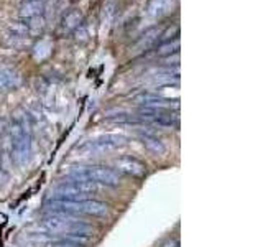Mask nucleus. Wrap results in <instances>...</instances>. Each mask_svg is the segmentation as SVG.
Masks as SVG:
<instances>
[{"label": "nucleus", "instance_id": "f257e3e1", "mask_svg": "<svg viewBox=\"0 0 263 247\" xmlns=\"http://www.w3.org/2000/svg\"><path fill=\"white\" fill-rule=\"evenodd\" d=\"M71 176L74 180H89V182H94V183H102V184H107V186H117L120 183L119 173L114 172L112 168H105V166L82 168V170L72 172Z\"/></svg>", "mask_w": 263, "mask_h": 247}, {"label": "nucleus", "instance_id": "f03ea898", "mask_svg": "<svg viewBox=\"0 0 263 247\" xmlns=\"http://www.w3.org/2000/svg\"><path fill=\"white\" fill-rule=\"evenodd\" d=\"M127 142V138L124 136H117V134H107V136L100 137L94 142L87 144L86 148L91 152V154H104V152L114 150L120 145H124Z\"/></svg>", "mask_w": 263, "mask_h": 247}, {"label": "nucleus", "instance_id": "7ed1b4c3", "mask_svg": "<svg viewBox=\"0 0 263 247\" xmlns=\"http://www.w3.org/2000/svg\"><path fill=\"white\" fill-rule=\"evenodd\" d=\"M31 154V138L30 134H23L20 138H15L12 142V158L16 162V165H25L30 160Z\"/></svg>", "mask_w": 263, "mask_h": 247}, {"label": "nucleus", "instance_id": "20e7f679", "mask_svg": "<svg viewBox=\"0 0 263 247\" xmlns=\"http://www.w3.org/2000/svg\"><path fill=\"white\" fill-rule=\"evenodd\" d=\"M115 166L119 168V172L125 173L128 176H143L147 173V166L140 160L133 158V156H122L115 162Z\"/></svg>", "mask_w": 263, "mask_h": 247}, {"label": "nucleus", "instance_id": "39448f33", "mask_svg": "<svg viewBox=\"0 0 263 247\" xmlns=\"http://www.w3.org/2000/svg\"><path fill=\"white\" fill-rule=\"evenodd\" d=\"M77 214L82 212V214H89V216H105L107 214V204L102 203V201L97 200H82L77 201Z\"/></svg>", "mask_w": 263, "mask_h": 247}, {"label": "nucleus", "instance_id": "423d86ee", "mask_svg": "<svg viewBox=\"0 0 263 247\" xmlns=\"http://www.w3.org/2000/svg\"><path fill=\"white\" fill-rule=\"evenodd\" d=\"M44 10V2L43 0H25L20 7V16L21 18L31 20L40 16Z\"/></svg>", "mask_w": 263, "mask_h": 247}, {"label": "nucleus", "instance_id": "0eeeda50", "mask_svg": "<svg viewBox=\"0 0 263 247\" xmlns=\"http://www.w3.org/2000/svg\"><path fill=\"white\" fill-rule=\"evenodd\" d=\"M142 144L155 155H163L166 152L163 142H161L158 137L150 136V134H143V136H142Z\"/></svg>", "mask_w": 263, "mask_h": 247}, {"label": "nucleus", "instance_id": "6e6552de", "mask_svg": "<svg viewBox=\"0 0 263 247\" xmlns=\"http://www.w3.org/2000/svg\"><path fill=\"white\" fill-rule=\"evenodd\" d=\"M18 76L10 70H0V89H10L18 86Z\"/></svg>", "mask_w": 263, "mask_h": 247}, {"label": "nucleus", "instance_id": "1a4fd4ad", "mask_svg": "<svg viewBox=\"0 0 263 247\" xmlns=\"http://www.w3.org/2000/svg\"><path fill=\"white\" fill-rule=\"evenodd\" d=\"M81 18H82V15L79 10H71V12L63 18V30L66 32L76 30V28L81 25Z\"/></svg>", "mask_w": 263, "mask_h": 247}, {"label": "nucleus", "instance_id": "9d476101", "mask_svg": "<svg viewBox=\"0 0 263 247\" xmlns=\"http://www.w3.org/2000/svg\"><path fill=\"white\" fill-rule=\"evenodd\" d=\"M178 50H180V38H175V40H168L165 43H161L158 46V54L160 56H166V54H171V53H178Z\"/></svg>", "mask_w": 263, "mask_h": 247}, {"label": "nucleus", "instance_id": "9b49d317", "mask_svg": "<svg viewBox=\"0 0 263 247\" xmlns=\"http://www.w3.org/2000/svg\"><path fill=\"white\" fill-rule=\"evenodd\" d=\"M64 240L72 244H77V246H87L91 242V236L89 234H82V232H68V236L64 234Z\"/></svg>", "mask_w": 263, "mask_h": 247}, {"label": "nucleus", "instance_id": "f8f14e48", "mask_svg": "<svg viewBox=\"0 0 263 247\" xmlns=\"http://www.w3.org/2000/svg\"><path fill=\"white\" fill-rule=\"evenodd\" d=\"M158 35H160V32L156 30V28H152V30H148V32L143 35V38L140 40V44H142L143 48L152 46V44H153L156 40H158Z\"/></svg>", "mask_w": 263, "mask_h": 247}, {"label": "nucleus", "instance_id": "ddd939ff", "mask_svg": "<svg viewBox=\"0 0 263 247\" xmlns=\"http://www.w3.org/2000/svg\"><path fill=\"white\" fill-rule=\"evenodd\" d=\"M10 154H12V152H8V150H3L2 154H0V168H2L3 173H8L10 168H12L13 158Z\"/></svg>", "mask_w": 263, "mask_h": 247}, {"label": "nucleus", "instance_id": "4468645a", "mask_svg": "<svg viewBox=\"0 0 263 247\" xmlns=\"http://www.w3.org/2000/svg\"><path fill=\"white\" fill-rule=\"evenodd\" d=\"M161 247H180V242H178V239H166L165 242H163V246Z\"/></svg>", "mask_w": 263, "mask_h": 247}, {"label": "nucleus", "instance_id": "2eb2a0df", "mask_svg": "<svg viewBox=\"0 0 263 247\" xmlns=\"http://www.w3.org/2000/svg\"><path fill=\"white\" fill-rule=\"evenodd\" d=\"M53 247H82V246H77V244L68 242V240H63V242H58V244H54Z\"/></svg>", "mask_w": 263, "mask_h": 247}, {"label": "nucleus", "instance_id": "dca6fc26", "mask_svg": "<svg viewBox=\"0 0 263 247\" xmlns=\"http://www.w3.org/2000/svg\"><path fill=\"white\" fill-rule=\"evenodd\" d=\"M3 224H7V216L3 212H0V226H3Z\"/></svg>", "mask_w": 263, "mask_h": 247}]
</instances>
